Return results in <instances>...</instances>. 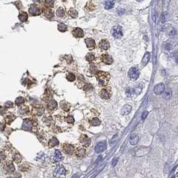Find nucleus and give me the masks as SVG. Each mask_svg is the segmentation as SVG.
<instances>
[{"label": "nucleus", "instance_id": "nucleus-1", "mask_svg": "<svg viewBox=\"0 0 178 178\" xmlns=\"http://www.w3.org/2000/svg\"><path fill=\"white\" fill-rule=\"evenodd\" d=\"M96 76L100 85L103 86L107 85L109 80V74L104 71H97Z\"/></svg>", "mask_w": 178, "mask_h": 178}, {"label": "nucleus", "instance_id": "nucleus-2", "mask_svg": "<svg viewBox=\"0 0 178 178\" xmlns=\"http://www.w3.org/2000/svg\"><path fill=\"white\" fill-rule=\"evenodd\" d=\"M112 35L116 39H120L123 36V32L121 26L116 25L112 29Z\"/></svg>", "mask_w": 178, "mask_h": 178}, {"label": "nucleus", "instance_id": "nucleus-3", "mask_svg": "<svg viewBox=\"0 0 178 178\" xmlns=\"http://www.w3.org/2000/svg\"><path fill=\"white\" fill-rule=\"evenodd\" d=\"M128 76L132 80H137L139 76V71L137 67H132L128 72Z\"/></svg>", "mask_w": 178, "mask_h": 178}, {"label": "nucleus", "instance_id": "nucleus-4", "mask_svg": "<svg viewBox=\"0 0 178 178\" xmlns=\"http://www.w3.org/2000/svg\"><path fill=\"white\" fill-rule=\"evenodd\" d=\"M106 148H107V143L106 142H100L96 144V147H95V151L96 153L99 154V153H101L103 151L106 150Z\"/></svg>", "mask_w": 178, "mask_h": 178}, {"label": "nucleus", "instance_id": "nucleus-5", "mask_svg": "<svg viewBox=\"0 0 178 178\" xmlns=\"http://www.w3.org/2000/svg\"><path fill=\"white\" fill-rule=\"evenodd\" d=\"M66 174V170L63 165H58L54 171V176L59 177L61 175H65Z\"/></svg>", "mask_w": 178, "mask_h": 178}, {"label": "nucleus", "instance_id": "nucleus-6", "mask_svg": "<svg viewBox=\"0 0 178 178\" xmlns=\"http://www.w3.org/2000/svg\"><path fill=\"white\" fill-rule=\"evenodd\" d=\"M29 12L32 15H38L41 13L40 9L36 5H32L29 8Z\"/></svg>", "mask_w": 178, "mask_h": 178}, {"label": "nucleus", "instance_id": "nucleus-7", "mask_svg": "<svg viewBox=\"0 0 178 178\" xmlns=\"http://www.w3.org/2000/svg\"><path fill=\"white\" fill-rule=\"evenodd\" d=\"M80 142L82 144L83 146L85 147H89L91 143V141L90 138H89L88 137L85 135H81V138H80Z\"/></svg>", "mask_w": 178, "mask_h": 178}, {"label": "nucleus", "instance_id": "nucleus-8", "mask_svg": "<svg viewBox=\"0 0 178 178\" xmlns=\"http://www.w3.org/2000/svg\"><path fill=\"white\" fill-rule=\"evenodd\" d=\"M165 90V86L163 83H159L154 87V93L157 95L161 94Z\"/></svg>", "mask_w": 178, "mask_h": 178}, {"label": "nucleus", "instance_id": "nucleus-9", "mask_svg": "<svg viewBox=\"0 0 178 178\" xmlns=\"http://www.w3.org/2000/svg\"><path fill=\"white\" fill-rule=\"evenodd\" d=\"M72 34L74 37L77 38H81L82 37H83L84 33L83 31L81 29V28H75L74 30L72 31Z\"/></svg>", "mask_w": 178, "mask_h": 178}, {"label": "nucleus", "instance_id": "nucleus-10", "mask_svg": "<svg viewBox=\"0 0 178 178\" xmlns=\"http://www.w3.org/2000/svg\"><path fill=\"white\" fill-rule=\"evenodd\" d=\"M101 60L104 64H107V65H111L113 63V59L108 54H103V55H102Z\"/></svg>", "mask_w": 178, "mask_h": 178}, {"label": "nucleus", "instance_id": "nucleus-11", "mask_svg": "<svg viewBox=\"0 0 178 178\" xmlns=\"http://www.w3.org/2000/svg\"><path fill=\"white\" fill-rule=\"evenodd\" d=\"M61 158H62V155H61V152L59 151V150H55V152H54V154L52 156V160L54 163H57L60 161Z\"/></svg>", "mask_w": 178, "mask_h": 178}, {"label": "nucleus", "instance_id": "nucleus-12", "mask_svg": "<svg viewBox=\"0 0 178 178\" xmlns=\"http://www.w3.org/2000/svg\"><path fill=\"white\" fill-rule=\"evenodd\" d=\"M63 149H64V152L65 154H69V155H71L74 153V148L73 145H70V144H65L63 147Z\"/></svg>", "mask_w": 178, "mask_h": 178}, {"label": "nucleus", "instance_id": "nucleus-13", "mask_svg": "<svg viewBox=\"0 0 178 178\" xmlns=\"http://www.w3.org/2000/svg\"><path fill=\"white\" fill-rule=\"evenodd\" d=\"M85 42H86L87 48H89L90 49H94L95 47H96V42L93 39L87 38V39H85Z\"/></svg>", "mask_w": 178, "mask_h": 178}, {"label": "nucleus", "instance_id": "nucleus-14", "mask_svg": "<svg viewBox=\"0 0 178 178\" xmlns=\"http://www.w3.org/2000/svg\"><path fill=\"white\" fill-rule=\"evenodd\" d=\"M99 46H100V48L102 50H107L109 49V43L106 39H102L100 42Z\"/></svg>", "mask_w": 178, "mask_h": 178}, {"label": "nucleus", "instance_id": "nucleus-15", "mask_svg": "<svg viewBox=\"0 0 178 178\" xmlns=\"http://www.w3.org/2000/svg\"><path fill=\"white\" fill-rule=\"evenodd\" d=\"M139 135L138 134H135V133H133L130 136L129 138V143L132 145H135L139 142Z\"/></svg>", "mask_w": 178, "mask_h": 178}, {"label": "nucleus", "instance_id": "nucleus-16", "mask_svg": "<svg viewBox=\"0 0 178 178\" xmlns=\"http://www.w3.org/2000/svg\"><path fill=\"white\" fill-rule=\"evenodd\" d=\"M131 110H132V107L129 105H125L122 109V111H121V113H122L123 116H127V115L129 114L130 113Z\"/></svg>", "mask_w": 178, "mask_h": 178}, {"label": "nucleus", "instance_id": "nucleus-17", "mask_svg": "<svg viewBox=\"0 0 178 178\" xmlns=\"http://www.w3.org/2000/svg\"><path fill=\"white\" fill-rule=\"evenodd\" d=\"M115 5L114 0H105L104 6L106 9H110L113 8Z\"/></svg>", "mask_w": 178, "mask_h": 178}, {"label": "nucleus", "instance_id": "nucleus-18", "mask_svg": "<svg viewBox=\"0 0 178 178\" xmlns=\"http://www.w3.org/2000/svg\"><path fill=\"white\" fill-rule=\"evenodd\" d=\"M22 128L25 130H31L32 128V123L31 121L28 120V119H25V120L23 122V126H22Z\"/></svg>", "mask_w": 178, "mask_h": 178}, {"label": "nucleus", "instance_id": "nucleus-19", "mask_svg": "<svg viewBox=\"0 0 178 178\" xmlns=\"http://www.w3.org/2000/svg\"><path fill=\"white\" fill-rule=\"evenodd\" d=\"M44 14L46 18H49V19L54 18V12H52V10L50 9H48V8H46V9H44Z\"/></svg>", "mask_w": 178, "mask_h": 178}, {"label": "nucleus", "instance_id": "nucleus-20", "mask_svg": "<svg viewBox=\"0 0 178 178\" xmlns=\"http://www.w3.org/2000/svg\"><path fill=\"white\" fill-rule=\"evenodd\" d=\"M100 96H101L102 98L107 100V99L109 98L110 95H109V91H107V90L103 89V90H101V92H100Z\"/></svg>", "mask_w": 178, "mask_h": 178}, {"label": "nucleus", "instance_id": "nucleus-21", "mask_svg": "<svg viewBox=\"0 0 178 178\" xmlns=\"http://www.w3.org/2000/svg\"><path fill=\"white\" fill-rule=\"evenodd\" d=\"M59 145V141L57 140V139L55 138H53L49 140V146L51 148H53V147H55L56 145Z\"/></svg>", "mask_w": 178, "mask_h": 178}, {"label": "nucleus", "instance_id": "nucleus-22", "mask_svg": "<svg viewBox=\"0 0 178 178\" xmlns=\"http://www.w3.org/2000/svg\"><path fill=\"white\" fill-rule=\"evenodd\" d=\"M149 59H150V54L149 53H146L143 57V59H142V65L144 66V65H146L149 61Z\"/></svg>", "mask_w": 178, "mask_h": 178}, {"label": "nucleus", "instance_id": "nucleus-23", "mask_svg": "<svg viewBox=\"0 0 178 178\" xmlns=\"http://www.w3.org/2000/svg\"><path fill=\"white\" fill-rule=\"evenodd\" d=\"M86 149H83V148H80L76 152V155L78 158H83L86 155Z\"/></svg>", "mask_w": 178, "mask_h": 178}, {"label": "nucleus", "instance_id": "nucleus-24", "mask_svg": "<svg viewBox=\"0 0 178 178\" xmlns=\"http://www.w3.org/2000/svg\"><path fill=\"white\" fill-rule=\"evenodd\" d=\"M28 15L26 12H22L19 15V19H20V21H22V22H26L28 20Z\"/></svg>", "mask_w": 178, "mask_h": 178}, {"label": "nucleus", "instance_id": "nucleus-25", "mask_svg": "<svg viewBox=\"0 0 178 178\" xmlns=\"http://www.w3.org/2000/svg\"><path fill=\"white\" fill-rule=\"evenodd\" d=\"M58 29H59V32H66L67 29V27L66 25H65L64 23H60L58 25Z\"/></svg>", "mask_w": 178, "mask_h": 178}, {"label": "nucleus", "instance_id": "nucleus-26", "mask_svg": "<svg viewBox=\"0 0 178 178\" xmlns=\"http://www.w3.org/2000/svg\"><path fill=\"white\" fill-rule=\"evenodd\" d=\"M69 15L71 18H76L78 15V13L75 9H70V10L69 11Z\"/></svg>", "mask_w": 178, "mask_h": 178}, {"label": "nucleus", "instance_id": "nucleus-27", "mask_svg": "<svg viewBox=\"0 0 178 178\" xmlns=\"http://www.w3.org/2000/svg\"><path fill=\"white\" fill-rule=\"evenodd\" d=\"M56 14H57V15L60 17V18H62V17H64V16L65 15V10L63 9L62 7H59V9L57 10Z\"/></svg>", "mask_w": 178, "mask_h": 178}, {"label": "nucleus", "instance_id": "nucleus-28", "mask_svg": "<svg viewBox=\"0 0 178 178\" xmlns=\"http://www.w3.org/2000/svg\"><path fill=\"white\" fill-rule=\"evenodd\" d=\"M95 59V55L92 54V53H89L87 55H86V60L89 62H91Z\"/></svg>", "mask_w": 178, "mask_h": 178}, {"label": "nucleus", "instance_id": "nucleus-29", "mask_svg": "<svg viewBox=\"0 0 178 178\" xmlns=\"http://www.w3.org/2000/svg\"><path fill=\"white\" fill-rule=\"evenodd\" d=\"M91 124L93 126L100 125L101 124V121L98 118H93L91 121Z\"/></svg>", "mask_w": 178, "mask_h": 178}, {"label": "nucleus", "instance_id": "nucleus-30", "mask_svg": "<svg viewBox=\"0 0 178 178\" xmlns=\"http://www.w3.org/2000/svg\"><path fill=\"white\" fill-rule=\"evenodd\" d=\"M56 107H57L56 101H54V100H51V101H49V104H48V107H49L50 109H55Z\"/></svg>", "mask_w": 178, "mask_h": 178}, {"label": "nucleus", "instance_id": "nucleus-31", "mask_svg": "<svg viewBox=\"0 0 178 178\" xmlns=\"http://www.w3.org/2000/svg\"><path fill=\"white\" fill-rule=\"evenodd\" d=\"M167 12H163L162 14H161V23H165L167 20Z\"/></svg>", "mask_w": 178, "mask_h": 178}, {"label": "nucleus", "instance_id": "nucleus-32", "mask_svg": "<svg viewBox=\"0 0 178 178\" xmlns=\"http://www.w3.org/2000/svg\"><path fill=\"white\" fill-rule=\"evenodd\" d=\"M67 80L70 81H74L75 80V76L73 74L70 73L67 75Z\"/></svg>", "mask_w": 178, "mask_h": 178}, {"label": "nucleus", "instance_id": "nucleus-33", "mask_svg": "<svg viewBox=\"0 0 178 178\" xmlns=\"http://www.w3.org/2000/svg\"><path fill=\"white\" fill-rule=\"evenodd\" d=\"M45 2L48 7H53L54 5V0H45Z\"/></svg>", "mask_w": 178, "mask_h": 178}, {"label": "nucleus", "instance_id": "nucleus-34", "mask_svg": "<svg viewBox=\"0 0 178 178\" xmlns=\"http://www.w3.org/2000/svg\"><path fill=\"white\" fill-rule=\"evenodd\" d=\"M90 71H91V73H92V74H96V73L98 71V70H97V68L95 66V65H91V67H90Z\"/></svg>", "mask_w": 178, "mask_h": 178}, {"label": "nucleus", "instance_id": "nucleus-35", "mask_svg": "<svg viewBox=\"0 0 178 178\" xmlns=\"http://www.w3.org/2000/svg\"><path fill=\"white\" fill-rule=\"evenodd\" d=\"M24 102V99L23 97H18V98L16 99L15 100V103L17 105H20L22 103H23Z\"/></svg>", "mask_w": 178, "mask_h": 178}, {"label": "nucleus", "instance_id": "nucleus-36", "mask_svg": "<svg viewBox=\"0 0 178 178\" xmlns=\"http://www.w3.org/2000/svg\"><path fill=\"white\" fill-rule=\"evenodd\" d=\"M66 121L67 123H74V119L72 116H69L68 117L66 118Z\"/></svg>", "mask_w": 178, "mask_h": 178}, {"label": "nucleus", "instance_id": "nucleus-37", "mask_svg": "<svg viewBox=\"0 0 178 178\" xmlns=\"http://www.w3.org/2000/svg\"><path fill=\"white\" fill-rule=\"evenodd\" d=\"M84 89L86 90V91H89V90H91L92 89V86L90 85V84H86V86H84Z\"/></svg>", "mask_w": 178, "mask_h": 178}, {"label": "nucleus", "instance_id": "nucleus-38", "mask_svg": "<svg viewBox=\"0 0 178 178\" xmlns=\"http://www.w3.org/2000/svg\"><path fill=\"white\" fill-rule=\"evenodd\" d=\"M148 112H146V111L143 112V113H142V119H143V120H144V119L146 118L147 116H148Z\"/></svg>", "mask_w": 178, "mask_h": 178}, {"label": "nucleus", "instance_id": "nucleus-39", "mask_svg": "<svg viewBox=\"0 0 178 178\" xmlns=\"http://www.w3.org/2000/svg\"><path fill=\"white\" fill-rule=\"evenodd\" d=\"M86 8H87V10H88V11H93V9H94L93 5H91V6H90L89 4L87 5V7H86Z\"/></svg>", "mask_w": 178, "mask_h": 178}, {"label": "nucleus", "instance_id": "nucleus-40", "mask_svg": "<svg viewBox=\"0 0 178 178\" xmlns=\"http://www.w3.org/2000/svg\"><path fill=\"white\" fill-rule=\"evenodd\" d=\"M170 48H171V45H170V44H166V45H165V49H167V50H169V49H170Z\"/></svg>", "mask_w": 178, "mask_h": 178}, {"label": "nucleus", "instance_id": "nucleus-41", "mask_svg": "<svg viewBox=\"0 0 178 178\" xmlns=\"http://www.w3.org/2000/svg\"><path fill=\"white\" fill-rule=\"evenodd\" d=\"M137 1H138V2H141L142 0H137Z\"/></svg>", "mask_w": 178, "mask_h": 178}, {"label": "nucleus", "instance_id": "nucleus-42", "mask_svg": "<svg viewBox=\"0 0 178 178\" xmlns=\"http://www.w3.org/2000/svg\"><path fill=\"white\" fill-rule=\"evenodd\" d=\"M63 2H65V1H66V0H62Z\"/></svg>", "mask_w": 178, "mask_h": 178}]
</instances>
